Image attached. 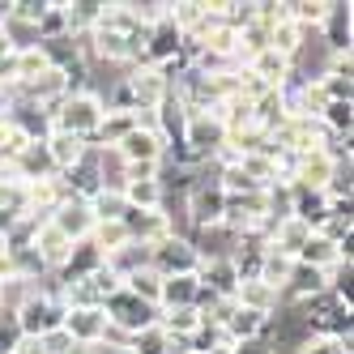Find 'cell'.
Masks as SVG:
<instances>
[{
	"label": "cell",
	"instance_id": "6da1fadb",
	"mask_svg": "<svg viewBox=\"0 0 354 354\" xmlns=\"http://www.w3.org/2000/svg\"><path fill=\"white\" fill-rule=\"evenodd\" d=\"M43 149H47V158H52L56 175H60V171H73V167H77V162L90 154L82 137H73V133H60V129H52V137L43 141Z\"/></svg>",
	"mask_w": 354,
	"mask_h": 354
},
{
	"label": "cell",
	"instance_id": "7a4b0ae2",
	"mask_svg": "<svg viewBox=\"0 0 354 354\" xmlns=\"http://www.w3.org/2000/svg\"><path fill=\"white\" fill-rule=\"evenodd\" d=\"M196 295L201 282L196 273H180V277H162V290H158V312H175V308H196Z\"/></svg>",
	"mask_w": 354,
	"mask_h": 354
},
{
	"label": "cell",
	"instance_id": "3957f363",
	"mask_svg": "<svg viewBox=\"0 0 354 354\" xmlns=\"http://www.w3.org/2000/svg\"><path fill=\"white\" fill-rule=\"evenodd\" d=\"M162 137L158 133H145V129H133L115 149L124 154V162H162Z\"/></svg>",
	"mask_w": 354,
	"mask_h": 354
},
{
	"label": "cell",
	"instance_id": "277c9868",
	"mask_svg": "<svg viewBox=\"0 0 354 354\" xmlns=\"http://www.w3.org/2000/svg\"><path fill=\"white\" fill-rule=\"evenodd\" d=\"M17 346H21V333H17L13 316H0V354H13Z\"/></svg>",
	"mask_w": 354,
	"mask_h": 354
},
{
	"label": "cell",
	"instance_id": "5b68a950",
	"mask_svg": "<svg viewBox=\"0 0 354 354\" xmlns=\"http://www.w3.org/2000/svg\"><path fill=\"white\" fill-rule=\"evenodd\" d=\"M13 56V43H9V35H5V26H0V60H9Z\"/></svg>",
	"mask_w": 354,
	"mask_h": 354
},
{
	"label": "cell",
	"instance_id": "8992f818",
	"mask_svg": "<svg viewBox=\"0 0 354 354\" xmlns=\"http://www.w3.org/2000/svg\"><path fill=\"white\" fill-rule=\"evenodd\" d=\"M5 21H9V5H0V26H5Z\"/></svg>",
	"mask_w": 354,
	"mask_h": 354
}]
</instances>
